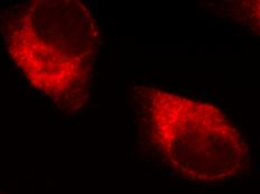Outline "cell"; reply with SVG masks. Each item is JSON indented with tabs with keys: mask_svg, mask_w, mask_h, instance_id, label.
Wrapping results in <instances>:
<instances>
[{
	"mask_svg": "<svg viewBox=\"0 0 260 194\" xmlns=\"http://www.w3.org/2000/svg\"><path fill=\"white\" fill-rule=\"evenodd\" d=\"M137 90L150 142L177 174L216 182L247 168L245 138L218 107L153 87Z\"/></svg>",
	"mask_w": 260,
	"mask_h": 194,
	"instance_id": "cell-2",
	"label": "cell"
},
{
	"mask_svg": "<svg viewBox=\"0 0 260 194\" xmlns=\"http://www.w3.org/2000/svg\"><path fill=\"white\" fill-rule=\"evenodd\" d=\"M0 33L13 62L58 109L72 114L89 99L100 29L77 0H31L0 15Z\"/></svg>",
	"mask_w": 260,
	"mask_h": 194,
	"instance_id": "cell-1",
	"label": "cell"
},
{
	"mask_svg": "<svg viewBox=\"0 0 260 194\" xmlns=\"http://www.w3.org/2000/svg\"><path fill=\"white\" fill-rule=\"evenodd\" d=\"M247 9L253 28L256 29L257 34L260 36V0L247 3Z\"/></svg>",
	"mask_w": 260,
	"mask_h": 194,
	"instance_id": "cell-3",
	"label": "cell"
}]
</instances>
